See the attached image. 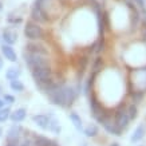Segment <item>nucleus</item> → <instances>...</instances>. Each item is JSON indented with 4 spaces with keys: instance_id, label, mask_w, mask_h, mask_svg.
<instances>
[{
    "instance_id": "obj_30",
    "label": "nucleus",
    "mask_w": 146,
    "mask_h": 146,
    "mask_svg": "<svg viewBox=\"0 0 146 146\" xmlns=\"http://www.w3.org/2000/svg\"><path fill=\"white\" fill-rule=\"evenodd\" d=\"M3 66H4V59L0 55V70H3Z\"/></svg>"
},
{
    "instance_id": "obj_29",
    "label": "nucleus",
    "mask_w": 146,
    "mask_h": 146,
    "mask_svg": "<svg viewBox=\"0 0 146 146\" xmlns=\"http://www.w3.org/2000/svg\"><path fill=\"white\" fill-rule=\"evenodd\" d=\"M7 22H8L9 24H20V23H23V19L20 18V16H18V18H12V16L9 15L8 18H7Z\"/></svg>"
},
{
    "instance_id": "obj_31",
    "label": "nucleus",
    "mask_w": 146,
    "mask_h": 146,
    "mask_svg": "<svg viewBox=\"0 0 146 146\" xmlns=\"http://www.w3.org/2000/svg\"><path fill=\"white\" fill-rule=\"evenodd\" d=\"M4 105H5V102L3 101V98H0V109H3V107H4Z\"/></svg>"
},
{
    "instance_id": "obj_35",
    "label": "nucleus",
    "mask_w": 146,
    "mask_h": 146,
    "mask_svg": "<svg viewBox=\"0 0 146 146\" xmlns=\"http://www.w3.org/2000/svg\"><path fill=\"white\" fill-rule=\"evenodd\" d=\"M1 9H3V4H1V3H0V11H1Z\"/></svg>"
},
{
    "instance_id": "obj_33",
    "label": "nucleus",
    "mask_w": 146,
    "mask_h": 146,
    "mask_svg": "<svg viewBox=\"0 0 146 146\" xmlns=\"http://www.w3.org/2000/svg\"><path fill=\"white\" fill-rule=\"evenodd\" d=\"M110 146H119V143H118V142H111Z\"/></svg>"
},
{
    "instance_id": "obj_20",
    "label": "nucleus",
    "mask_w": 146,
    "mask_h": 146,
    "mask_svg": "<svg viewBox=\"0 0 146 146\" xmlns=\"http://www.w3.org/2000/svg\"><path fill=\"white\" fill-rule=\"evenodd\" d=\"M22 75V68L19 66H12L7 68L5 71V79L8 80H13V79H19Z\"/></svg>"
},
{
    "instance_id": "obj_19",
    "label": "nucleus",
    "mask_w": 146,
    "mask_h": 146,
    "mask_svg": "<svg viewBox=\"0 0 146 146\" xmlns=\"http://www.w3.org/2000/svg\"><path fill=\"white\" fill-rule=\"evenodd\" d=\"M54 141L44 135H34L32 137V146H52Z\"/></svg>"
},
{
    "instance_id": "obj_36",
    "label": "nucleus",
    "mask_w": 146,
    "mask_h": 146,
    "mask_svg": "<svg viewBox=\"0 0 146 146\" xmlns=\"http://www.w3.org/2000/svg\"><path fill=\"white\" fill-rule=\"evenodd\" d=\"M82 146H87V143H86V142H83V143H82Z\"/></svg>"
},
{
    "instance_id": "obj_12",
    "label": "nucleus",
    "mask_w": 146,
    "mask_h": 146,
    "mask_svg": "<svg viewBox=\"0 0 146 146\" xmlns=\"http://www.w3.org/2000/svg\"><path fill=\"white\" fill-rule=\"evenodd\" d=\"M0 51H1V56L4 58V59H7L8 62H11V63L18 62V54L13 50L12 46H8L3 43V44L0 46Z\"/></svg>"
},
{
    "instance_id": "obj_23",
    "label": "nucleus",
    "mask_w": 146,
    "mask_h": 146,
    "mask_svg": "<svg viewBox=\"0 0 146 146\" xmlns=\"http://www.w3.org/2000/svg\"><path fill=\"white\" fill-rule=\"evenodd\" d=\"M145 95H146V93L139 91V90H129V97L131 98V101H133L134 105H139V103L143 101Z\"/></svg>"
},
{
    "instance_id": "obj_37",
    "label": "nucleus",
    "mask_w": 146,
    "mask_h": 146,
    "mask_svg": "<svg viewBox=\"0 0 146 146\" xmlns=\"http://www.w3.org/2000/svg\"><path fill=\"white\" fill-rule=\"evenodd\" d=\"M0 42H1V36H0ZM0 46H1V44H0Z\"/></svg>"
},
{
    "instance_id": "obj_9",
    "label": "nucleus",
    "mask_w": 146,
    "mask_h": 146,
    "mask_svg": "<svg viewBox=\"0 0 146 146\" xmlns=\"http://www.w3.org/2000/svg\"><path fill=\"white\" fill-rule=\"evenodd\" d=\"M24 51L50 56V48L43 42H28V43H26V46H24Z\"/></svg>"
},
{
    "instance_id": "obj_2",
    "label": "nucleus",
    "mask_w": 146,
    "mask_h": 146,
    "mask_svg": "<svg viewBox=\"0 0 146 146\" xmlns=\"http://www.w3.org/2000/svg\"><path fill=\"white\" fill-rule=\"evenodd\" d=\"M127 84L129 90H139L146 93V66L130 70Z\"/></svg>"
},
{
    "instance_id": "obj_39",
    "label": "nucleus",
    "mask_w": 146,
    "mask_h": 146,
    "mask_svg": "<svg viewBox=\"0 0 146 146\" xmlns=\"http://www.w3.org/2000/svg\"><path fill=\"white\" fill-rule=\"evenodd\" d=\"M145 5H146V0H145Z\"/></svg>"
},
{
    "instance_id": "obj_21",
    "label": "nucleus",
    "mask_w": 146,
    "mask_h": 146,
    "mask_svg": "<svg viewBox=\"0 0 146 146\" xmlns=\"http://www.w3.org/2000/svg\"><path fill=\"white\" fill-rule=\"evenodd\" d=\"M82 133L87 138H95L98 134H99V127H98V125H95V123H89L87 126L83 127V131H82Z\"/></svg>"
},
{
    "instance_id": "obj_1",
    "label": "nucleus",
    "mask_w": 146,
    "mask_h": 146,
    "mask_svg": "<svg viewBox=\"0 0 146 146\" xmlns=\"http://www.w3.org/2000/svg\"><path fill=\"white\" fill-rule=\"evenodd\" d=\"M64 84H66L64 80H55L51 84V87L44 91L46 97H47V99H48L51 105L58 107H63V109L67 107L66 95H64Z\"/></svg>"
},
{
    "instance_id": "obj_13",
    "label": "nucleus",
    "mask_w": 146,
    "mask_h": 146,
    "mask_svg": "<svg viewBox=\"0 0 146 146\" xmlns=\"http://www.w3.org/2000/svg\"><path fill=\"white\" fill-rule=\"evenodd\" d=\"M1 40L4 42V44L12 46L18 42V32L12 28H4V31L1 32Z\"/></svg>"
},
{
    "instance_id": "obj_10",
    "label": "nucleus",
    "mask_w": 146,
    "mask_h": 146,
    "mask_svg": "<svg viewBox=\"0 0 146 146\" xmlns=\"http://www.w3.org/2000/svg\"><path fill=\"white\" fill-rule=\"evenodd\" d=\"M31 19H32V22L38 23V24H47L51 20L44 13V11L40 8L36 3H34V5H32V8H31Z\"/></svg>"
},
{
    "instance_id": "obj_24",
    "label": "nucleus",
    "mask_w": 146,
    "mask_h": 146,
    "mask_svg": "<svg viewBox=\"0 0 146 146\" xmlns=\"http://www.w3.org/2000/svg\"><path fill=\"white\" fill-rule=\"evenodd\" d=\"M9 89L15 91V93H23L26 87H24V83L20 79H13L9 80Z\"/></svg>"
},
{
    "instance_id": "obj_16",
    "label": "nucleus",
    "mask_w": 146,
    "mask_h": 146,
    "mask_svg": "<svg viewBox=\"0 0 146 146\" xmlns=\"http://www.w3.org/2000/svg\"><path fill=\"white\" fill-rule=\"evenodd\" d=\"M32 122L42 130H48V122H50V117L48 114H35L32 115Z\"/></svg>"
},
{
    "instance_id": "obj_7",
    "label": "nucleus",
    "mask_w": 146,
    "mask_h": 146,
    "mask_svg": "<svg viewBox=\"0 0 146 146\" xmlns=\"http://www.w3.org/2000/svg\"><path fill=\"white\" fill-rule=\"evenodd\" d=\"M114 121H115V123H117V126H118L122 131H125V130L129 127L130 118H129L127 111H126V107L123 106V103H119V106L115 109Z\"/></svg>"
},
{
    "instance_id": "obj_22",
    "label": "nucleus",
    "mask_w": 146,
    "mask_h": 146,
    "mask_svg": "<svg viewBox=\"0 0 146 146\" xmlns=\"http://www.w3.org/2000/svg\"><path fill=\"white\" fill-rule=\"evenodd\" d=\"M103 70H105V62H103V59L101 56H97L91 63V71L90 72H94V74L99 75Z\"/></svg>"
},
{
    "instance_id": "obj_18",
    "label": "nucleus",
    "mask_w": 146,
    "mask_h": 146,
    "mask_svg": "<svg viewBox=\"0 0 146 146\" xmlns=\"http://www.w3.org/2000/svg\"><path fill=\"white\" fill-rule=\"evenodd\" d=\"M68 118H70V121L72 122L74 127H75L79 133H82L84 126H83V121H82V118H80V115L78 114V113H75V111H71L70 114H68Z\"/></svg>"
},
{
    "instance_id": "obj_28",
    "label": "nucleus",
    "mask_w": 146,
    "mask_h": 146,
    "mask_svg": "<svg viewBox=\"0 0 146 146\" xmlns=\"http://www.w3.org/2000/svg\"><path fill=\"white\" fill-rule=\"evenodd\" d=\"M3 101H4L5 103H8V105H13V103L16 102V99H15V97L11 95V94H3Z\"/></svg>"
},
{
    "instance_id": "obj_3",
    "label": "nucleus",
    "mask_w": 146,
    "mask_h": 146,
    "mask_svg": "<svg viewBox=\"0 0 146 146\" xmlns=\"http://www.w3.org/2000/svg\"><path fill=\"white\" fill-rule=\"evenodd\" d=\"M89 99V105H90V113H91V117H93L94 119L97 121L98 123L101 125V122L103 121V118L109 114V111L105 107V105L99 101V98H98L97 93H95V90H93L90 95L87 97Z\"/></svg>"
},
{
    "instance_id": "obj_6",
    "label": "nucleus",
    "mask_w": 146,
    "mask_h": 146,
    "mask_svg": "<svg viewBox=\"0 0 146 146\" xmlns=\"http://www.w3.org/2000/svg\"><path fill=\"white\" fill-rule=\"evenodd\" d=\"M23 131H24V129L20 125L13 123L7 130V134H5V146H20Z\"/></svg>"
},
{
    "instance_id": "obj_27",
    "label": "nucleus",
    "mask_w": 146,
    "mask_h": 146,
    "mask_svg": "<svg viewBox=\"0 0 146 146\" xmlns=\"http://www.w3.org/2000/svg\"><path fill=\"white\" fill-rule=\"evenodd\" d=\"M9 114H11V109H9V107H3V109H0V123L8 121Z\"/></svg>"
},
{
    "instance_id": "obj_32",
    "label": "nucleus",
    "mask_w": 146,
    "mask_h": 146,
    "mask_svg": "<svg viewBox=\"0 0 146 146\" xmlns=\"http://www.w3.org/2000/svg\"><path fill=\"white\" fill-rule=\"evenodd\" d=\"M4 94V89H3V86L0 84V95H3Z\"/></svg>"
},
{
    "instance_id": "obj_25",
    "label": "nucleus",
    "mask_w": 146,
    "mask_h": 146,
    "mask_svg": "<svg viewBox=\"0 0 146 146\" xmlns=\"http://www.w3.org/2000/svg\"><path fill=\"white\" fill-rule=\"evenodd\" d=\"M126 111H127V115H129V118H130V121H135L138 118V106L137 105H134V103L127 105Z\"/></svg>"
},
{
    "instance_id": "obj_5",
    "label": "nucleus",
    "mask_w": 146,
    "mask_h": 146,
    "mask_svg": "<svg viewBox=\"0 0 146 146\" xmlns=\"http://www.w3.org/2000/svg\"><path fill=\"white\" fill-rule=\"evenodd\" d=\"M24 36H26V39H28V42H43L46 39V31L44 28L38 24V23L32 22H27L24 24Z\"/></svg>"
},
{
    "instance_id": "obj_8",
    "label": "nucleus",
    "mask_w": 146,
    "mask_h": 146,
    "mask_svg": "<svg viewBox=\"0 0 146 146\" xmlns=\"http://www.w3.org/2000/svg\"><path fill=\"white\" fill-rule=\"evenodd\" d=\"M102 127L105 129V131H106L107 134H110V135H114V137H121L122 135V130H121L118 126H117V123H115L114 118H113V115L109 113V114L103 118V121L101 122Z\"/></svg>"
},
{
    "instance_id": "obj_11",
    "label": "nucleus",
    "mask_w": 146,
    "mask_h": 146,
    "mask_svg": "<svg viewBox=\"0 0 146 146\" xmlns=\"http://www.w3.org/2000/svg\"><path fill=\"white\" fill-rule=\"evenodd\" d=\"M105 48H106V38L105 36H98L97 39L90 44L89 50H87V54L99 55V54H102L105 51Z\"/></svg>"
},
{
    "instance_id": "obj_15",
    "label": "nucleus",
    "mask_w": 146,
    "mask_h": 146,
    "mask_svg": "<svg viewBox=\"0 0 146 146\" xmlns=\"http://www.w3.org/2000/svg\"><path fill=\"white\" fill-rule=\"evenodd\" d=\"M146 134V125L145 123H139L137 127L134 129V131L130 135V142L131 143H138L141 142L143 138H145Z\"/></svg>"
},
{
    "instance_id": "obj_17",
    "label": "nucleus",
    "mask_w": 146,
    "mask_h": 146,
    "mask_svg": "<svg viewBox=\"0 0 146 146\" xmlns=\"http://www.w3.org/2000/svg\"><path fill=\"white\" fill-rule=\"evenodd\" d=\"M27 118V109L24 107H19L16 110L11 111L9 114V119L12 121V123H20Z\"/></svg>"
},
{
    "instance_id": "obj_14",
    "label": "nucleus",
    "mask_w": 146,
    "mask_h": 146,
    "mask_svg": "<svg viewBox=\"0 0 146 146\" xmlns=\"http://www.w3.org/2000/svg\"><path fill=\"white\" fill-rule=\"evenodd\" d=\"M50 117V122H48V130L47 131H51V133H54L55 135H59V134L62 133V126H60V122H59V119L56 118V115L54 114L52 111H50V113H47Z\"/></svg>"
},
{
    "instance_id": "obj_26",
    "label": "nucleus",
    "mask_w": 146,
    "mask_h": 146,
    "mask_svg": "<svg viewBox=\"0 0 146 146\" xmlns=\"http://www.w3.org/2000/svg\"><path fill=\"white\" fill-rule=\"evenodd\" d=\"M87 66H89V56L87 55L78 58V60H76V70L79 71V72H83L87 68Z\"/></svg>"
},
{
    "instance_id": "obj_38",
    "label": "nucleus",
    "mask_w": 146,
    "mask_h": 146,
    "mask_svg": "<svg viewBox=\"0 0 146 146\" xmlns=\"http://www.w3.org/2000/svg\"><path fill=\"white\" fill-rule=\"evenodd\" d=\"M138 146H146V145H138Z\"/></svg>"
},
{
    "instance_id": "obj_34",
    "label": "nucleus",
    "mask_w": 146,
    "mask_h": 146,
    "mask_svg": "<svg viewBox=\"0 0 146 146\" xmlns=\"http://www.w3.org/2000/svg\"><path fill=\"white\" fill-rule=\"evenodd\" d=\"M1 135H3V129L0 127V138H1Z\"/></svg>"
},
{
    "instance_id": "obj_4",
    "label": "nucleus",
    "mask_w": 146,
    "mask_h": 146,
    "mask_svg": "<svg viewBox=\"0 0 146 146\" xmlns=\"http://www.w3.org/2000/svg\"><path fill=\"white\" fill-rule=\"evenodd\" d=\"M23 59L28 70H35V68H43V67H51V59L46 55H39V54H32L23 51Z\"/></svg>"
}]
</instances>
